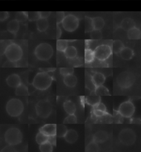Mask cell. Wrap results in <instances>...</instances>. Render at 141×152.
I'll return each instance as SVG.
<instances>
[{
    "label": "cell",
    "instance_id": "obj_19",
    "mask_svg": "<svg viewBox=\"0 0 141 152\" xmlns=\"http://www.w3.org/2000/svg\"><path fill=\"white\" fill-rule=\"evenodd\" d=\"M141 34L140 30L134 27L127 31V37L131 40H138L141 39Z\"/></svg>",
    "mask_w": 141,
    "mask_h": 152
},
{
    "label": "cell",
    "instance_id": "obj_22",
    "mask_svg": "<svg viewBox=\"0 0 141 152\" xmlns=\"http://www.w3.org/2000/svg\"><path fill=\"white\" fill-rule=\"evenodd\" d=\"M120 55L122 59L125 60H130L134 56V52L130 48L124 47L120 53Z\"/></svg>",
    "mask_w": 141,
    "mask_h": 152
},
{
    "label": "cell",
    "instance_id": "obj_50",
    "mask_svg": "<svg viewBox=\"0 0 141 152\" xmlns=\"http://www.w3.org/2000/svg\"><path fill=\"white\" fill-rule=\"evenodd\" d=\"M62 34V31L61 28L59 27L58 26H57V31H56V38L57 39H59V38L61 37Z\"/></svg>",
    "mask_w": 141,
    "mask_h": 152
},
{
    "label": "cell",
    "instance_id": "obj_14",
    "mask_svg": "<svg viewBox=\"0 0 141 152\" xmlns=\"http://www.w3.org/2000/svg\"><path fill=\"white\" fill-rule=\"evenodd\" d=\"M108 134L104 131H99L95 132L93 137V140L97 143H102L107 141Z\"/></svg>",
    "mask_w": 141,
    "mask_h": 152
},
{
    "label": "cell",
    "instance_id": "obj_30",
    "mask_svg": "<svg viewBox=\"0 0 141 152\" xmlns=\"http://www.w3.org/2000/svg\"><path fill=\"white\" fill-rule=\"evenodd\" d=\"M67 131V129L65 125L64 124L56 125V137H59V138L64 137Z\"/></svg>",
    "mask_w": 141,
    "mask_h": 152
},
{
    "label": "cell",
    "instance_id": "obj_36",
    "mask_svg": "<svg viewBox=\"0 0 141 152\" xmlns=\"http://www.w3.org/2000/svg\"><path fill=\"white\" fill-rule=\"evenodd\" d=\"M99 151V145L94 141L90 142L85 148V152H95Z\"/></svg>",
    "mask_w": 141,
    "mask_h": 152
},
{
    "label": "cell",
    "instance_id": "obj_12",
    "mask_svg": "<svg viewBox=\"0 0 141 152\" xmlns=\"http://www.w3.org/2000/svg\"><path fill=\"white\" fill-rule=\"evenodd\" d=\"M6 83L9 87L15 88L22 83L21 78L18 75L13 73L6 78Z\"/></svg>",
    "mask_w": 141,
    "mask_h": 152
},
{
    "label": "cell",
    "instance_id": "obj_27",
    "mask_svg": "<svg viewBox=\"0 0 141 152\" xmlns=\"http://www.w3.org/2000/svg\"><path fill=\"white\" fill-rule=\"evenodd\" d=\"M28 89L27 86L22 83L15 88V94L18 96H27L28 95Z\"/></svg>",
    "mask_w": 141,
    "mask_h": 152
},
{
    "label": "cell",
    "instance_id": "obj_25",
    "mask_svg": "<svg viewBox=\"0 0 141 152\" xmlns=\"http://www.w3.org/2000/svg\"><path fill=\"white\" fill-rule=\"evenodd\" d=\"M37 29L39 31L43 32L46 31V29L49 27V22L47 19L45 18H39L37 20Z\"/></svg>",
    "mask_w": 141,
    "mask_h": 152
},
{
    "label": "cell",
    "instance_id": "obj_2",
    "mask_svg": "<svg viewBox=\"0 0 141 152\" xmlns=\"http://www.w3.org/2000/svg\"><path fill=\"white\" fill-rule=\"evenodd\" d=\"M22 140L23 134L18 128H9L4 133L5 142L11 146L19 145L22 142Z\"/></svg>",
    "mask_w": 141,
    "mask_h": 152
},
{
    "label": "cell",
    "instance_id": "obj_34",
    "mask_svg": "<svg viewBox=\"0 0 141 152\" xmlns=\"http://www.w3.org/2000/svg\"><path fill=\"white\" fill-rule=\"evenodd\" d=\"M93 29V22H92V18L87 16L85 17V33L91 32Z\"/></svg>",
    "mask_w": 141,
    "mask_h": 152
},
{
    "label": "cell",
    "instance_id": "obj_37",
    "mask_svg": "<svg viewBox=\"0 0 141 152\" xmlns=\"http://www.w3.org/2000/svg\"><path fill=\"white\" fill-rule=\"evenodd\" d=\"M77 122V118L75 114L69 115L68 116L65 118L64 124H75Z\"/></svg>",
    "mask_w": 141,
    "mask_h": 152
},
{
    "label": "cell",
    "instance_id": "obj_41",
    "mask_svg": "<svg viewBox=\"0 0 141 152\" xmlns=\"http://www.w3.org/2000/svg\"><path fill=\"white\" fill-rule=\"evenodd\" d=\"M12 42L9 40H4L1 41V45H0V51H1V55H4L5 50L7 48L8 46Z\"/></svg>",
    "mask_w": 141,
    "mask_h": 152
},
{
    "label": "cell",
    "instance_id": "obj_23",
    "mask_svg": "<svg viewBox=\"0 0 141 152\" xmlns=\"http://www.w3.org/2000/svg\"><path fill=\"white\" fill-rule=\"evenodd\" d=\"M64 53L65 57L69 59H73L76 57L77 55V49L73 46H68Z\"/></svg>",
    "mask_w": 141,
    "mask_h": 152
},
{
    "label": "cell",
    "instance_id": "obj_46",
    "mask_svg": "<svg viewBox=\"0 0 141 152\" xmlns=\"http://www.w3.org/2000/svg\"><path fill=\"white\" fill-rule=\"evenodd\" d=\"M47 142H49L51 145L53 146H56V136H50L48 137V140Z\"/></svg>",
    "mask_w": 141,
    "mask_h": 152
},
{
    "label": "cell",
    "instance_id": "obj_1",
    "mask_svg": "<svg viewBox=\"0 0 141 152\" xmlns=\"http://www.w3.org/2000/svg\"><path fill=\"white\" fill-rule=\"evenodd\" d=\"M53 78L46 72H39L34 77L33 85L36 89L40 91H45L51 86Z\"/></svg>",
    "mask_w": 141,
    "mask_h": 152
},
{
    "label": "cell",
    "instance_id": "obj_9",
    "mask_svg": "<svg viewBox=\"0 0 141 152\" xmlns=\"http://www.w3.org/2000/svg\"><path fill=\"white\" fill-rule=\"evenodd\" d=\"M61 23L65 31L73 32L76 30L79 26V19L75 15H69L65 16Z\"/></svg>",
    "mask_w": 141,
    "mask_h": 152
},
{
    "label": "cell",
    "instance_id": "obj_4",
    "mask_svg": "<svg viewBox=\"0 0 141 152\" xmlns=\"http://www.w3.org/2000/svg\"><path fill=\"white\" fill-rule=\"evenodd\" d=\"M4 55H5L8 60L17 62L22 58L23 50L19 45L12 42L5 50Z\"/></svg>",
    "mask_w": 141,
    "mask_h": 152
},
{
    "label": "cell",
    "instance_id": "obj_35",
    "mask_svg": "<svg viewBox=\"0 0 141 152\" xmlns=\"http://www.w3.org/2000/svg\"><path fill=\"white\" fill-rule=\"evenodd\" d=\"M39 149L42 152H51L53 151V147L49 142H46L40 145Z\"/></svg>",
    "mask_w": 141,
    "mask_h": 152
},
{
    "label": "cell",
    "instance_id": "obj_48",
    "mask_svg": "<svg viewBox=\"0 0 141 152\" xmlns=\"http://www.w3.org/2000/svg\"><path fill=\"white\" fill-rule=\"evenodd\" d=\"M16 62H14L12 61L8 60L6 61L4 64H3V67H15L16 66Z\"/></svg>",
    "mask_w": 141,
    "mask_h": 152
},
{
    "label": "cell",
    "instance_id": "obj_8",
    "mask_svg": "<svg viewBox=\"0 0 141 152\" xmlns=\"http://www.w3.org/2000/svg\"><path fill=\"white\" fill-rule=\"evenodd\" d=\"M118 140L123 145L130 146L134 143L136 140V135L132 129H125L119 133Z\"/></svg>",
    "mask_w": 141,
    "mask_h": 152
},
{
    "label": "cell",
    "instance_id": "obj_42",
    "mask_svg": "<svg viewBox=\"0 0 141 152\" xmlns=\"http://www.w3.org/2000/svg\"><path fill=\"white\" fill-rule=\"evenodd\" d=\"M60 72L62 76H64L73 74L74 72V69L72 67L70 68H61L60 69Z\"/></svg>",
    "mask_w": 141,
    "mask_h": 152
},
{
    "label": "cell",
    "instance_id": "obj_38",
    "mask_svg": "<svg viewBox=\"0 0 141 152\" xmlns=\"http://www.w3.org/2000/svg\"><path fill=\"white\" fill-rule=\"evenodd\" d=\"M27 18L29 21H37L40 18L39 12H27Z\"/></svg>",
    "mask_w": 141,
    "mask_h": 152
},
{
    "label": "cell",
    "instance_id": "obj_15",
    "mask_svg": "<svg viewBox=\"0 0 141 152\" xmlns=\"http://www.w3.org/2000/svg\"><path fill=\"white\" fill-rule=\"evenodd\" d=\"M78 133L74 129L67 130V132L64 136L65 140L69 143H74L76 142L78 139Z\"/></svg>",
    "mask_w": 141,
    "mask_h": 152
},
{
    "label": "cell",
    "instance_id": "obj_32",
    "mask_svg": "<svg viewBox=\"0 0 141 152\" xmlns=\"http://www.w3.org/2000/svg\"><path fill=\"white\" fill-rule=\"evenodd\" d=\"M69 41L63 39H57L56 42V49L60 52H64L68 46Z\"/></svg>",
    "mask_w": 141,
    "mask_h": 152
},
{
    "label": "cell",
    "instance_id": "obj_26",
    "mask_svg": "<svg viewBox=\"0 0 141 152\" xmlns=\"http://www.w3.org/2000/svg\"><path fill=\"white\" fill-rule=\"evenodd\" d=\"M101 102V98L98 95H90L87 96L85 98L86 103L92 107L95 106L97 104Z\"/></svg>",
    "mask_w": 141,
    "mask_h": 152
},
{
    "label": "cell",
    "instance_id": "obj_39",
    "mask_svg": "<svg viewBox=\"0 0 141 152\" xmlns=\"http://www.w3.org/2000/svg\"><path fill=\"white\" fill-rule=\"evenodd\" d=\"M91 33V38L93 40H98L102 38V33L100 30L94 29Z\"/></svg>",
    "mask_w": 141,
    "mask_h": 152
},
{
    "label": "cell",
    "instance_id": "obj_13",
    "mask_svg": "<svg viewBox=\"0 0 141 152\" xmlns=\"http://www.w3.org/2000/svg\"><path fill=\"white\" fill-rule=\"evenodd\" d=\"M56 124H46L42 127L39 131L42 132L47 136L56 135Z\"/></svg>",
    "mask_w": 141,
    "mask_h": 152
},
{
    "label": "cell",
    "instance_id": "obj_51",
    "mask_svg": "<svg viewBox=\"0 0 141 152\" xmlns=\"http://www.w3.org/2000/svg\"><path fill=\"white\" fill-rule=\"evenodd\" d=\"M40 69L42 71V72H46L47 73L48 72H53V71H54V70H55V69H46V68H45V69H43V68H42V69Z\"/></svg>",
    "mask_w": 141,
    "mask_h": 152
},
{
    "label": "cell",
    "instance_id": "obj_49",
    "mask_svg": "<svg viewBox=\"0 0 141 152\" xmlns=\"http://www.w3.org/2000/svg\"><path fill=\"white\" fill-rule=\"evenodd\" d=\"M9 16V14L7 12H0V20L1 21H4L7 19Z\"/></svg>",
    "mask_w": 141,
    "mask_h": 152
},
{
    "label": "cell",
    "instance_id": "obj_3",
    "mask_svg": "<svg viewBox=\"0 0 141 152\" xmlns=\"http://www.w3.org/2000/svg\"><path fill=\"white\" fill-rule=\"evenodd\" d=\"M6 110L11 117H18L24 110V105L22 102L17 98H12L8 100L6 105Z\"/></svg>",
    "mask_w": 141,
    "mask_h": 152
},
{
    "label": "cell",
    "instance_id": "obj_20",
    "mask_svg": "<svg viewBox=\"0 0 141 152\" xmlns=\"http://www.w3.org/2000/svg\"><path fill=\"white\" fill-rule=\"evenodd\" d=\"M136 24L134 20L130 18H126L123 19L121 23L120 27L125 31H128L130 29L135 27Z\"/></svg>",
    "mask_w": 141,
    "mask_h": 152
},
{
    "label": "cell",
    "instance_id": "obj_7",
    "mask_svg": "<svg viewBox=\"0 0 141 152\" xmlns=\"http://www.w3.org/2000/svg\"><path fill=\"white\" fill-rule=\"evenodd\" d=\"M35 110L38 116L42 118H46L51 114L53 107L48 100H41L36 104Z\"/></svg>",
    "mask_w": 141,
    "mask_h": 152
},
{
    "label": "cell",
    "instance_id": "obj_47",
    "mask_svg": "<svg viewBox=\"0 0 141 152\" xmlns=\"http://www.w3.org/2000/svg\"><path fill=\"white\" fill-rule=\"evenodd\" d=\"M40 18L47 19L51 15V12H39Z\"/></svg>",
    "mask_w": 141,
    "mask_h": 152
},
{
    "label": "cell",
    "instance_id": "obj_31",
    "mask_svg": "<svg viewBox=\"0 0 141 152\" xmlns=\"http://www.w3.org/2000/svg\"><path fill=\"white\" fill-rule=\"evenodd\" d=\"M125 46L123 45V42L120 40H116L113 42V49L112 50H113V51L116 54L120 53L121 51L123 48H124Z\"/></svg>",
    "mask_w": 141,
    "mask_h": 152
},
{
    "label": "cell",
    "instance_id": "obj_45",
    "mask_svg": "<svg viewBox=\"0 0 141 152\" xmlns=\"http://www.w3.org/2000/svg\"><path fill=\"white\" fill-rule=\"evenodd\" d=\"M93 114L95 115V116L98 117V118H101L107 115H108V113L107 112H104L102 111L98 110H95L93 109Z\"/></svg>",
    "mask_w": 141,
    "mask_h": 152
},
{
    "label": "cell",
    "instance_id": "obj_5",
    "mask_svg": "<svg viewBox=\"0 0 141 152\" xmlns=\"http://www.w3.org/2000/svg\"><path fill=\"white\" fill-rule=\"evenodd\" d=\"M37 58L42 61H47L53 56V50L47 43H42L37 46L34 51Z\"/></svg>",
    "mask_w": 141,
    "mask_h": 152
},
{
    "label": "cell",
    "instance_id": "obj_18",
    "mask_svg": "<svg viewBox=\"0 0 141 152\" xmlns=\"http://www.w3.org/2000/svg\"><path fill=\"white\" fill-rule=\"evenodd\" d=\"M64 82L69 87H75L77 83V78L73 74L66 75L64 77Z\"/></svg>",
    "mask_w": 141,
    "mask_h": 152
},
{
    "label": "cell",
    "instance_id": "obj_24",
    "mask_svg": "<svg viewBox=\"0 0 141 152\" xmlns=\"http://www.w3.org/2000/svg\"><path fill=\"white\" fill-rule=\"evenodd\" d=\"M93 29L95 30H101L104 26L105 22L103 18L100 17H96L92 18Z\"/></svg>",
    "mask_w": 141,
    "mask_h": 152
},
{
    "label": "cell",
    "instance_id": "obj_28",
    "mask_svg": "<svg viewBox=\"0 0 141 152\" xmlns=\"http://www.w3.org/2000/svg\"><path fill=\"white\" fill-rule=\"evenodd\" d=\"M95 56L94 51L89 48H86L85 49L84 53V60L86 64L91 63L94 60Z\"/></svg>",
    "mask_w": 141,
    "mask_h": 152
},
{
    "label": "cell",
    "instance_id": "obj_21",
    "mask_svg": "<svg viewBox=\"0 0 141 152\" xmlns=\"http://www.w3.org/2000/svg\"><path fill=\"white\" fill-rule=\"evenodd\" d=\"M64 108L66 113L69 115L75 114L76 111V106L75 104L71 100H67L64 104Z\"/></svg>",
    "mask_w": 141,
    "mask_h": 152
},
{
    "label": "cell",
    "instance_id": "obj_11",
    "mask_svg": "<svg viewBox=\"0 0 141 152\" xmlns=\"http://www.w3.org/2000/svg\"><path fill=\"white\" fill-rule=\"evenodd\" d=\"M122 117L126 118H131L134 115L135 111V107L134 104L130 100L122 103L118 107V111Z\"/></svg>",
    "mask_w": 141,
    "mask_h": 152
},
{
    "label": "cell",
    "instance_id": "obj_10",
    "mask_svg": "<svg viewBox=\"0 0 141 152\" xmlns=\"http://www.w3.org/2000/svg\"><path fill=\"white\" fill-rule=\"evenodd\" d=\"M95 58L99 61L106 60L113 53V50L110 46L101 45L97 46L94 51Z\"/></svg>",
    "mask_w": 141,
    "mask_h": 152
},
{
    "label": "cell",
    "instance_id": "obj_40",
    "mask_svg": "<svg viewBox=\"0 0 141 152\" xmlns=\"http://www.w3.org/2000/svg\"><path fill=\"white\" fill-rule=\"evenodd\" d=\"M27 19V12H18L15 15V19L17 20L19 22H23Z\"/></svg>",
    "mask_w": 141,
    "mask_h": 152
},
{
    "label": "cell",
    "instance_id": "obj_17",
    "mask_svg": "<svg viewBox=\"0 0 141 152\" xmlns=\"http://www.w3.org/2000/svg\"><path fill=\"white\" fill-rule=\"evenodd\" d=\"M19 22L16 19L11 20L7 25V31L12 34L15 35L19 31Z\"/></svg>",
    "mask_w": 141,
    "mask_h": 152
},
{
    "label": "cell",
    "instance_id": "obj_29",
    "mask_svg": "<svg viewBox=\"0 0 141 152\" xmlns=\"http://www.w3.org/2000/svg\"><path fill=\"white\" fill-rule=\"evenodd\" d=\"M94 94H95V95H98L99 96L110 95L109 90L107 89V87H105L103 85L95 87Z\"/></svg>",
    "mask_w": 141,
    "mask_h": 152
},
{
    "label": "cell",
    "instance_id": "obj_43",
    "mask_svg": "<svg viewBox=\"0 0 141 152\" xmlns=\"http://www.w3.org/2000/svg\"><path fill=\"white\" fill-rule=\"evenodd\" d=\"M93 109L95 110L102 111L104 112H107V107H105V105L101 102L97 104L96 105H95V106L93 107Z\"/></svg>",
    "mask_w": 141,
    "mask_h": 152
},
{
    "label": "cell",
    "instance_id": "obj_6",
    "mask_svg": "<svg viewBox=\"0 0 141 152\" xmlns=\"http://www.w3.org/2000/svg\"><path fill=\"white\" fill-rule=\"evenodd\" d=\"M135 80V77L132 73L123 72L118 76L116 82L120 87L122 89H127L134 85Z\"/></svg>",
    "mask_w": 141,
    "mask_h": 152
},
{
    "label": "cell",
    "instance_id": "obj_16",
    "mask_svg": "<svg viewBox=\"0 0 141 152\" xmlns=\"http://www.w3.org/2000/svg\"><path fill=\"white\" fill-rule=\"evenodd\" d=\"M92 81L95 87L101 86L104 83L105 81V77L101 73H95L92 76Z\"/></svg>",
    "mask_w": 141,
    "mask_h": 152
},
{
    "label": "cell",
    "instance_id": "obj_33",
    "mask_svg": "<svg viewBox=\"0 0 141 152\" xmlns=\"http://www.w3.org/2000/svg\"><path fill=\"white\" fill-rule=\"evenodd\" d=\"M48 137L49 136H46L42 132L39 131V132H38L36 136L35 140H36L37 143L40 145L46 142H47Z\"/></svg>",
    "mask_w": 141,
    "mask_h": 152
},
{
    "label": "cell",
    "instance_id": "obj_44",
    "mask_svg": "<svg viewBox=\"0 0 141 152\" xmlns=\"http://www.w3.org/2000/svg\"><path fill=\"white\" fill-rule=\"evenodd\" d=\"M65 17V13L64 12H57L56 13V22L57 24L62 23Z\"/></svg>",
    "mask_w": 141,
    "mask_h": 152
}]
</instances>
